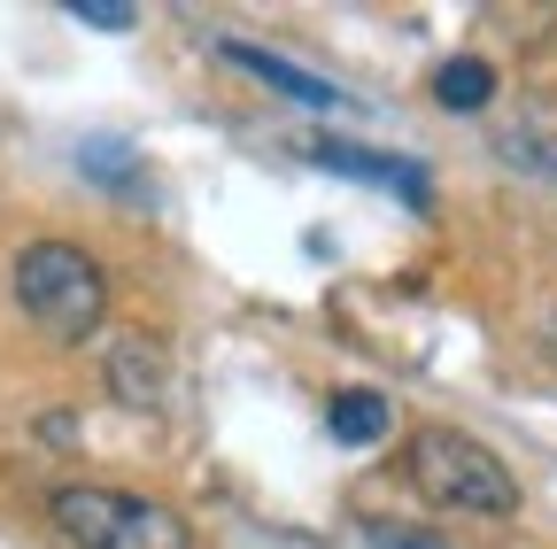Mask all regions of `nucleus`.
Here are the masks:
<instances>
[{"label":"nucleus","instance_id":"1","mask_svg":"<svg viewBox=\"0 0 557 549\" xmlns=\"http://www.w3.org/2000/svg\"><path fill=\"white\" fill-rule=\"evenodd\" d=\"M47 519L70 549H194V526L132 488H94V479H70L47 496Z\"/></svg>","mask_w":557,"mask_h":549},{"label":"nucleus","instance_id":"2","mask_svg":"<svg viewBox=\"0 0 557 549\" xmlns=\"http://www.w3.org/2000/svg\"><path fill=\"white\" fill-rule=\"evenodd\" d=\"M16 302L39 333L54 340H86L101 333L109 317V279H101V263L78 248V240H32L16 255Z\"/></svg>","mask_w":557,"mask_h":549},{"label":"nucleus","instance_id":"11","mask_svg":"<svg viewBox=\"0 0 557 549\" xmlns=\"http://www.w3.org/2000/svg\"><path fill=\"white\" fill-rule=\"evenodd\" d=\"M78 16L101 24V32H132V9H124V0H78Z\"/></svg>","mask_w":557,"mask_h":549},{"label":"nucleus","instance_id":"8","mask_svg":"<svg viewBox=\"0 0 557 549\" xmlns=\"http://www.w3.org/2000/svg\"><path fill=\"white\" fill-rule=\"evenodd\" d=\"M487 93H496V71H487L480 54H457L434 71V101L442 109H487Z\"/></svg>","mask_w":557,"mask_h":549},{"label":"nucleus","instance_id":"3","mask_svg":"<svg viewBox=\"0 0 557 549\" xmlns=\"http://www.w3.org/2000/svg\"><path fill=\"white\" fill-rule=\"evenodd\" d=\"M410 488L442 503V511H472V519H511L519 511V479L504 472V457H487L472 434L457 426H426L410 434Z\"/></svg>","mask_w":557,"mask_h":549},{"label":"nucleus","instance_id":"10","mask_svg":"<svg viewBox=\"0 0 557 549\" xmlns=\"http://www.w3.org/2000/svg\"><path fill=\"white\" fill-rule=\"evenodd\" d=\"M364 541H372V549H442L434 534H418V526H387V519H372V526H364Z\"/></svg>","mask_w":557,"mask_h":549},{"label":"nucleus","instance_id":"5","mask_svg":"<svg viewBox=\"0 0 557 549\" xmlns=\"http://www.w3.org/2000/svg\"><path fill=\"white\" fill-rule=\"evenodd\" d=\"M225 62H240L248 78H263V86H278V93H295V101H310V109H348V93H341L333 78H310V71H295V62H287V54H271V47L225 39Z\"/></svg>","mask_w":557,"mask_h":549},{"label":"nucleus","instance_id":"9","mask_svg":"<svg viewBox=\"0 0 557 549\" xmlns=\"http://www.w3.org/2000/svg\"><path fill=\"white\" fill-rule=\"evenodd\" d=\"M78 163H86L94 178H109L124 201H148V171L132 163V148H116V140H94V148H78Z\"/></svg>","mask_w":557,"mask_h":549},{"label":"nucleus","instance_id":"6","mask_svg":"<svg viewBox=\"0 0 557 549\" xmlns=\"http://www.w3.org/2000/svg\"><path fill=\"white\" fill-rule=\"evenodd\" d=\"M109 395L132 410H156L163 402V349H148V333H132L109 349Z\"/></svg>","mask_w":557,"mask_h":549},{"label":"nucleus","instance_id":"4","mask_svg":"<svg viewBox=\"0 0 557 549\" xmlns=\"http://www.w3.org/2000/svg\"><path fill=\"white\" fill-rule=\"evenodd\" d=\"M310 163L348 171V178H372V186H395L410 210H426V201H434L426 171H418V163H395V155H364V148H341V140H310Z\"/></svg>","mask_w":557,"mask_h":549},{"label":"nucleus","instance_id":"7","mask_svg":"<svg viewBox=\"0 0 557 549\" xmlns=\"http://www.w3.org/2000/svg\"><path fill=\"white\" fill-rule=\"evenodd\" d=\"M325 426H333V441H348V449H372V441H387L395 410H387L380 395H364V387H348V395L325 402Z\"/></svg>","mask_w":557,"mask_h":549}]
</instances>
